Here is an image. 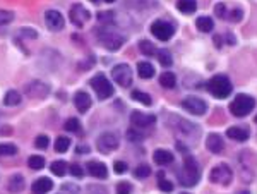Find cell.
I'll use <instances>...</instances> for the list:
<instances>
[{
    "instance_id": "obj_15",
    "label": "cell",
    "mask_w": 257,
    "mask_h": 194,
    "mask_svg": "<svg viewBox=\"0 0 257 194\" xmlns=\"http://www.w3.org/2000/svg\"><path fill=\"white\" fill-rule=\"evenodd\" d=\"M45 22L48 26L50 31H60V29L65 26V21H64V16L60 14L59 11H48L45 14Z\"/></svg>"
},
{
    "instance_id": "obj_2",
    "label": "cell",
    "mask_w": 257,
    "mask_h": 194,
    "mask_svg": "<svg viewBox=\"0 0 257 194\" xmlns=\"http://www.w3.org/2000/svg\"><path fill=\"white\" fill-rule=\"evenodd\" d=\"M256 108V98L250 95H236L235 100L230 103V112L235 117H245Z\"/></svg>"
},
{
    "instance_id": "obj_10",
    "label": "cell",
    "mask_w": 257,
    "mask_h": 194,
    "mask_svg": "<svg viewBox=\"0 0 257 194\" xmlns=\"http://www.w3.org/2000/svg\"><path fill=\"white\" fill-rule=\"evenodd\" d=\"M151 33H153L158 40H161V42H168V40L173 36L175 29H173V24H170L168 21L158 19V21H154L153 24H151Z\"/></svg>"
},
{
    "instance_id": "obj_26",
    "label": "cell",
    "mask_w": 257,
    "mask_h": 194,
    "mask_svg": "<svg viewBox=\"0 0 257 194\" xmlns=\"http://www.w3.org/2000/svg\"><path fill=\"white\" fill-rule=\"evenodd\" d=\"M137 72L143 79H151L154 76V67L150 62H139L137 64Z\"/></svg>"
},
{
    "instance_id": "obj_35",
    "label": "cell",
    "mask_w": 257,
    "mask_h": 194,
    "mask_svg": "<svg viewBox=\"0 0 257 194\" xmlns=\"http://www.w3.org/2000/svg\"><path fill=\"white\" fill-rule=\"evenodd\" d=\"M64 127H65V131H69V132H79L81 131V122L76 119V117H70V119L65 120Z\"/></svg>"
},
{
    "instance_id": "obj_5",
    "label": "cell",
    "mask_w": 257,
    "mask_h": 194,
    "mask_svg": "<svg viewBox=\"0 0 257 194\" xmlns=\"http://www.w3.org/2000/svg\"><path fill=\"white\" fill-rule=\"evenodd\" d=\"M208 89L216 98H226V96H230V93H232L233 86H232V81H230L226 76L218 74L214 76V78H211V81L208 83Z\"/></svg>"
},
{
    "instance_id": "obj_50",
    "label": "cell",
    "mask_w": 257,
    "mask_h": 194,
    "mask_svg": "<svg viewBox=\"0 0 257 194\" xmlns=\"http://www.w3.org/2000/svg\"><path fill=\"white\" fill-rule=\"evenodd\" d=\"M87 194H107L105 193L103 189H100V187H89V189H87Z\"/></svg>"
},
{
    "instance_id": "obj_16",
    "label": "cell",
    "mask_w": 257,
    "mask_h": 194,
    "mask_svg": "<svg viewBox=\"0 0 257 194\" xmlns=\"http://www.w3.org/2000/svg\"><path fill=\"white\" fill-rule=\"evenodd\" d=\"M50 91V88L46 85H43L42 81H33L31 85L26 86V93H28L29 96H33V98H43V96H46Z\"/></svg>"
},
{
    "instance_id": "obj_55",
    "label": "cell",
    "mask_w": 257,
    "mask_h": 194,
    "mask_svg": "<svg viewBox=\"0 0 257 194\" xmlns=\"http://www.w3.org/2000/svg\"><path fill=\"white\" fill-rule=\"evenodd\" d=\"M256 124H257V115H256Z\"/></svg>"
},
{
    "instance_id": "obj_27",
    "label": "cell",
    "mask_w": 257,
    "mask_h": 194,
    "mask_svg": "<svg viewBox=\"0 0 257 194\" xmlns=\"http://www.w3.org/2000/svg\"><path fill=\"white\" fill-rule=\"evenodd\" d=\"M160 85L167 89H171L177 85V78H175L173 72H163V74L160 76Z\"/></svg>"
},
{
    "instance_id": "obj_52",
    "label": "cell",
    "mask_w": 257,
    "mask_h": 194,
    "mask_svg": "<svg viewBox=\"0 0 257 194\" xmlns=\"http://www.w3.org/2000/svg\"><path fill=\"white\" fill-rule=\"evenodd\" d=\"M238 194H250L249 191H242V193H238Z\"/></svg>"
},
{
    "instance_id": "obj_34",
    "label": "cell",
    "mask_w": 257,
    "mask_h": 194,
    "mask_svg": "<svg viewBox=\"0 0 257 194\" xmlns=\"http://www.w3.org/2000/svg\"><path fill=\"white\" fill-rule=\"evenodd\" d=\"M28 165H29V169H33V170H42L43 167H45V158L40 155H33L31 158L28 160Z\"/></svg>"
},
{
    "instance_id": "obj_56",
    "label": "cell",
    "mask_w": 257,
    "mask_h": 194,
    "mask_svg": "<svg viewBox=\"0 0 257 194\" xmlns=\"http://www.w3.org/2000/svg\"><path fill=\"white\" fill-rule=\"evenodd\" d=\"M180 194H189V193H180Z\"/></svg>"
},
{
    "instance_id": "obj_44",
    "label": "cell",
    "mask_w": 257,
    "mask_h": 194,
    "mask_svg": "<svg viewBox=\"0 0 257 194\" xmlns=\"http://www.w3.org/2000/svg\"><path fill=\"white\" fill-rule=\"evenodd\" d=\"M130 193H132V184H128V182L117 184V194H130Z\"/></svg>"
},
{
    "instance_id": "obj_4",
    "label": "cell",
    "mask_w": 257,
    "mask_h": 194,
    "mask_svg": "<svg viewBox=\"0 0 257 194\" xmlns=\"http://www.w3.org/2000/svg\"><path fill=\"white\" fill-rule=\"evenodd\" d=\"M173 120L177 124L175 126H170L171 129H173V132L178 136V138H184L187 139V141H194V139L199 138V127L195 126V124L189 122V120L185 119H178V117H173Z\"/></svg>"
},
{
    "instance_id": "obj_25",
    "label": "cell",
    "mask_w": 257,
    "mask_h": 194,
    "mask_svg": "<svg viewBox=\"0 0 257 194\" xmlns=\"http://www.w3.org/2000/svg\"><path fill=\"white\" fill-rule=\"evenodd\" d=\"M195 26H197V29L202 33H211L213 29H214V22H213V19L209 18V16H201V18H197Z\"/></svg>"
},
{
    "instance_id": "obj_38",
    "label": "cell",
    "mask_w": 257,
    "mask_h": 194,
    "mask_svg": "<svg viewBox=\"0 0 257 194\" xmlns=\"http://www.w3.org/2000/svg\"><path fill=\"white\" fill-rule=\"evenodd\" d=\"M98 21L103 22V24H113L115 22V12L111 11H105L98 14Z\"/></svg>"
},
{
    "instance_id": "obj_53",
    "label": "cell",
    "mask_w": 257,
    "mask_h": 194,
    "mask_svg": "<svg viewBox=\"0 0 257 194\" xmlns=\"http://www.w3.org/2000/svg\"><path fill=\"white\" fill-rule=\"evenodd\" d=\"M105 2H107V4H111V2H115V0H105Z\"/></svg>"
},
{
    "instance_id": "obj_12",
    "label": "cell",
    "mask_w": 257,
    "mask_h": 194,
    "mask_svg": "<svg viewBox=\"0 0 257 194\" xmlns=\"http://www.w3.org/2000/svg\"><path fill=\"white\" fill-rule=\"evenodd\" d=\"M89 18H91L89 11H87L84 5L76 4L70 9V21H72V24L77 26V28H83V26L89 21Z\"/></svg>"
},
{
    "instance_id": "obj_36",
    "label": "cell",
    "mask_w": 257,
    "mask_h": 194,
    "mask_svg": "<svg viewBox=\"0 0 257 194\" xmlns=\"http://www.w3.org/2000/svg\"><path fill=\"white\" fill-rule=\"evenodd\" d=\"M18 153V146L11 145V143H4L0 145V156H12Z\"/></svg>"
},
{
    "instance_id": "obj_29",
    "label": "cell",
    "mask_w": 257,
    "mask_h": 194,
    "mask_svg": "<svg viewBox=\"0 0 257 194\" xmlns=\"http://www.w3.org/2000/svg\"><path fill=\"white\" fill-rule=\"evenodd\" d=\"M67 169H69V165H67L64 160H55V162L52 163V167H50V170H52V172L55 173V175H59V177L65 175Z\"/></svg>"
},
{
    "instance_id": "obj_18",
    "label": "cell",
    "mask_w": 257,
    "mask_h": 194,
    "mask_svg": "<svg viewBox=\"0 0 257 194\" xmlns=\"http://www.w3.org/2000/svg\"><path fill=\"white\" fill-rule=\"evenodd\" d=\"M87 173H91L93 177L96 179H107L108 175V170H107V165L101 162H96V160H91L87 163Z\"/></svg>"
},
{
    "instance_id": "obj_22",
    "label": "cell",
    "mask_w": 257,
    "mask_h": 194,
    "mask_svg": "<svg viewBox=\"0 0 257 194\" xmlns=\"http://www.w3.org/2000/svg\"><path fill=\"white\" fill-rule=\"evenodd\" d=\"M7 187L11 193H21V191L24 189V177H22L21 173H14V175L9 179Z\"/></svg>"
},
{
    "instance_id": "obj_43",
    "label": "cell",
    "mask_w": 257,
    "mask_h": 194,
    "mask_svg": "<svg viewBox=\"0 0 257 194\" xmlns=\"http://www.w3.org/2000/svg\"><path fill=\"white\" fill-rule=\"evenodd\" d=\"M35 145H36V148H40V150H45V148H48V145H50V139H48V136H45V134H40L38 138H36Z\"/></svg>"
},
{
    "instance_id": "obj_42",
    "label": "cell",
    "mask_w": 257,
    "mask_h": 194,
    "mask_svg": "<svg viewBox=\"0 0 257 194\" xmlns=\"http://www.w3.org/2000/svg\"><path fill=\"white\" fill-rule=\"evenodd\" d=\"M242 18H243V11H242V9H238V7H235L232 12H228V16H226V19H228V21H232V22L242 21Z\"/></svg>"
},
{
    "instance_id": "obj_24",
    "label": "cell",
    "mask_w": 257,
    "mask_h": 194,
    "mask_svg": "<svg viewBox=\"0 0 257 194\" xmlns=\"http://www.w3.org/2000/svg\"><path fill=\"white\" fill-rule=\"evenodd\" d=\"M177 9L184 14H194L197 9V0H177Z\"/></svg>"
},
{
    "instance_id": "obj_51",
    "label": "cell",
    "mask_w": 257,
    "mask_h": 194,
    "mask_svg": "<svg viewBox=\"0 0 257 194\" xmlns=\"http://www.w3.org/2000/svg\"><path fill=\"white\" fill-rule=\"evenodd\" d=\"M77 153H89V146H79Z\"/></svg>"
},
{
    "instance_id": "obj_40",
    "label": "cell",
    "mask_w": 257,
    "mask_h": 194,
    "mask_svg": "<svg viewBox=\"0 0 257 194\" xmlns=\"http://www.w3.org/2000/svg\"><path fill=\"white\" fill-rule=\"evenodd\" d=\"M158 177H160V182H158L160 189L163 191V193H171V191H173V184H171L170 180L165 179V177H163V172L158 173Z\"/></svg>"
},
{
    "instance_id": "obj_6",
    "label": "cell",
    "mask_w": 257,
    "mask_h": 194,
    "mask_svg": "<svg viewBox=\"0 0 257 194\" xmlns=\"http://www.w3.org/2000/svg\"><path fill=\"white\" fill-rule=\"evenodd\" d=\"M89 85L93 86L94 93H96L100 100H107L110 98V96H113V86L110 85V81H108L103 74H96L91 79Z\"/></svg>"
},
{
    "instance_id": "obj_21",
    "label": "cell",
    "mask_w": 257,
    "mask_h": 194,
    "mask_svg": "<svg viewBox=\"0 0 257 194\" xmlns=\"http://www.w3.org/2000/svg\"><path fill=\"white\" fill-rule=\"evenodd\" d=\"M74 103H76V108L79 110L81 113L87 112L91 107V96L87 95L86 91H77L76 96H74Z\"/></svg>"
},
{
    "instance_id": "obj_33",
    "label": "cell",
    "mask_w": 257,
    "mask_h": 194,
    "mask_svg": "<svg viewBox=\"0 0 257 194\" xmlns=\"http://www.w3.org/2000/svg\"><path fill=\"white\" fill-rule=\"evenodd\" d=\"M70 146V139L69 138H64V136H59V138L55 139V151L57 153H64L67 151Z\"/></svg>"
},
{
    "instance_id": "obj_54",
    "label": "cell",
    "mask_w": 257,
    "mask_h": 194,
    "mask_svg": "<svg viewBox=\"0 0 257 194\" xmlns=\"http://www.w3.org/2000/svg\"><path fill=\"white\" fill-rule=\"evenodd\" d=\"M91 2H93V4H98V0H91Z\"/></svg>"
},
{
    "instance_id": "obj_7",
    "label": "cell",
    "mask_w": 257,
    "mask_h": 194,
    "mask_svg": "<svg viewBox=\"0 0 257 194\" xmlns=\"http://www.w3.org/2000/svg\"><path fill=\"white\" fill-rule=\"evenodd\" d=\"M232 179H233V172L226 163L216 165L214 169L211 170V173H209V180L214 184H219V186H228V184L232 182Z\"/></svg>"
},
{
    "instance_id": "obj_47",
    "label": "cell",
    "mask_w": 257,
    "mask_h": 194,
    "mask_svg": "<svg viewBox=\"0 0 257 194\" xmlns=\"http://www.w3.org/2000/svg\"><path fill=\"white\" fill-rule=\"evenodd\" d=\"M70 173H72L74 177H83L84 175V170H83V167L81 165H77V163H74V165H70V170H69Z\"/></svg>"
},
{
    "instance_id": "obj_32",
    "label": "cell",
    "mask_w": 257,
    "mask_h": 194,
    "mask_svg": "<svg viewBox=\"0 0 257 194\" xmlns=\"http://www.w3.org/2000/svg\"><path fill=\"white\" fill-rule=\"evenodd\" d=\"M139 50L148 57H151V55L156 53V46H154L150 40H143V42H139Z\"/></svg>"
},
{
    "instance_id": "obj_49",
    "label": "cell",
    "mask_w": 257,
    "mask_h": 194,
    "mask_svg": "<svg viewBox=\"0 0 257 194\" xmlns=\"http://www.w3.org/2000/svg\"><path fill=\"white\" fill-rule=\"evenodd\" d=\"M21 35H22V36H28V38H36V36H38V33H36L35 29L22 28V29H21Z\"/></svg>"
},
{
    "instance_id": "obj_37",
    "label": "cell",
    "mask_w": 257,
    "mask_h": 194,
    "mask_svg": "<svg viewBox=\"0 0 257 194\" xmlns=\"http://www.w3.org/2000/svg\"><path fill=\"white\" fill-rule=\"evenodd\" d=\"M134 175L137 177V179H146V177L151 175V167L150 165H137V169L134 170Z\"/></svg>"
},
{
    "instance_id": "obj_39",
    "label": "cell",
    "mask_w": 257,
    "mask_h": 194,
    "mask_svg": "<svg viewBox=\"0 0 257 194\" xmlns=\"http://www.w3.org/2000/svg\"><path fill=\"white\" fill-rule=\"evenodd\" d=\"M127 138H128V141L139 143V141H143V139H144V134L141 132V129L132 127V129H128V131H127Z\"/></svg>"
},
{
    "instance_id": "obj_13",
    "label": "cell",
    "mask_w": 257,
    "mask_h": 194,
    "mask_svg": "<svg viewBox=\"0 0 257 194\" xmlns=\"http://www.w3.org/2000/svg\"><path fill=\"white\" fill-rule=\"evenodd\" d=\"M130 122H132V126L136 129H148V127H151L156 122V115H153V113H141L136 110L130 115Z\"/></svg>"
},
{
    "instance_id": "obj_28",
    "label": "cell",
    "mask_w": 257,
    "mask_h": 194,
    "mask_svg": "<svg viewBox=\"0 0 257 194\" xmlns=\"http://www.w3.org/2000/svg\"><path fill=\"white\" fill-rule=\"evenodd\" d=\"M4 103H5L7 107H16V105H19V103H21V95H19L18 91H14V89H11V91L5 93Z\"/></svg>"
},
{
    "instance_id": "obj_9",
    "label": "cell",
    "mask_w": 257,
    "mask_h": 194,
    "mask_svg": "<svg viewBox=\"0 0 257 194\" xmlns=\"http://www.w3.org/2000/svg\"><path fill=\"white\" fill-rule=\"evenodd\" d=\"M111 76H113L115 83L122 88H127V86L132 85V71L128 67L127 64H118L115 65L113 71H111Z\"/></svg>"
},
{
    "instance_id": "obj_41",
    "label": "cell",
    "mask_w": 257,
    "mask_h": 194,
    "mask_svg": "<svg viewBox=\"0 0 257 194\" xmlns=\"http://www.w3.org/2000/svg\"><path fill=\"white\" fill-rule=\"evenodd\" d=\"M14 21V14L11 11H5V9H0V26L9 24V22Z\"/></svg>"
},
{
    "instance_id": "obj_23",
    "label": "cell",
    "mask_w": 257,
    "mask_h": 194,
    "mask_svg": "<svg viewBox=\"0 0 257 194\" xmlns=\"http://www.w3.org/2000/svg\"><path fill=\"white\" fill-rule=\"evenodd\" d=\"M153 158L156 162V165H170L173 162V155L168 150H156Z\"/></svg>"
},
{
    "instance_id": "obj_48",
    "label": "cell",
    "mask_w": 257,
    "mask_h": 194,
    "mask_svg": "<svg viewBox=\"0 0 257 194\" xmlns=\"http://www.w3.org/2000/svg\"><path fill=\"white\" fill-rule=\"evenodd\" d=\"M113 169H115V173H125V172H127L128 167L125 165L124 162H115L113 163Z\"/></svg>"
},
{
    "instance_id": "obj_31",
    "label": "cell",
    "mask_w": 257,
    "mask_h": 194,
    "mask_svg": "<svg viewBox=\"0 0 257 194\" xmlns=\"http://www.w3.org/2000/svg\"><path fill=\"white\" fill-rule=\"evenodd\" d=\"M132 100H136V102L143 103V105H146V107H150L151 103H153V100H151V96L148 95V93L139 91V89H136V91H132Z\"/></svg>"
},
{
    "instance_id": "obj_11",
    "label": "cell",
    "mask_w": 257,
    "mask_h": 194,
    "mask_svg": "<svg viewBox=\"0 0 257 194\" xmlns=\"http://www.w3.org/2000/svg\"><path fill=\"white\" fill-rule=\"evenodd\" d=\"M182 107H184V110H187L189 113H192V115H204L206 110H208L206 102L197 98V96H187V98H184Z\"/></svg>"
},
{
    "instance_id": "obj_14",
    "label": "cell",
    "mask_w": 257,
    "mask_h": 194,
    "mask_svg": "<svg viewBox=\"0 0 257 194\" xmlns=\"http://www.w3.org/2000/svg\"><path fill=\"white\" fill-rule=\"evenodd\" d=\"M118 148V138L113 132H105L98 138V150L103 153H111Z\"/></svg>"
},
{
    "instance_id": "obj_3",
    "label": "cell",
    "mask_w": 257,
    "mask_h": 194,
    "mask_svg": "<svg viewBox=\"0 0 257 194\" xmlns=\"http://www.w3.org/2000/svg\"><path fill=\"white\" fill-rule=\"evenodd\" d=\"M96 38H98V42H100L101 45L105 46V48L111 50V52L118 50L122 45H124V42H125V38L120 35V33L113 31V29H108V28L98 29V31H96Z\"/></svg>"
},
{
    "instance_id": "obj_19",
    "label": "cell",
    "mask_w": 257,
    "mask_h": 194,
    "mask_svg": "<svg viewBox=\"0 0 257 194\" xmlns=\"http://www.w3.org/2000/svg\"><path fill=\"white\" fill-rule=\"evenodd\" d=\"M53 189V182L52 179H48V177H40V179H36L35 182H33V194H46L48 191Z\"/></svg>"
},
{
    "instance_id": "obj_30",
    "label": "cell",
    "mask_w": 257,
    "mask_h": 194,
    "mask_svg": "<svg viewBox=\"0 0 257 194\" xmlns=\"http://www.w3.org/2000/svg\"><path fill=\"white\" fill-rule=\"evenodd\" d=\"M156 55H158V60H160V64L163 65V67H170L171 64H173L171 53L168 52V50H158Z\"/></svg>"
},
{
    "instance_id": "obj_46",
    "label": "cell",
    "mask_w": 257,
    "mask_h": 194,
    "mask_svg": "<svg viewBox=\"0 0 257 194\" xmlns=\"http://www.w3.org/2000/svg\"><path fill=\"white\" fill-rule=\"evenodd\" d=\"M214 12H216V16L218 18H221V19H226V16H228V9H226V5L225 4H216V7H214Z\"/></svg>"
},
{
    "instance_id": "obj_45",
    "label": "cell",
    "mask_w": 257,
    "mask_h": 194,
    "mask_svg": "<svg viewBox=\"0 0 257 194\" xmlns=\"http://www.w3.org/2000/svg\"><path fill=\"white\" fill-rule=\"evenodd\" d=\"M59 194H79V187L76 184H65V186H62Z\"/></svg>"
},
{
    "instance_id": "obj_17",
    "label": "cell",
    "mask_w": 257,
    "mask_h": 194,
    "mask_svg": "<svg viewBox=\"0 0 257 194\" xmlns=\"http://www.w3.org/2000/svg\"><path fill=\"white\" fill-rule=\"evenodd\" d=\"M226 136L235 141H247L250 138V131L247 126H233L226 131Z\"/></svg>"
},
{
    "instance_id": "obj_20",
    "label": "cell",
    "mask_w": 257,
    "mask_h": 194,
    "mask_svg": "<svg viewBox=\"0 0 257 194\" xmlns=\"http://www.w3.org/2000/svg\"><path fill=\"white\" fill-rule=\"evenodd\" d=\"M206 148H208L211 153H221L223 148H225V143H223V138H221L219 134H216V132L209 134L208 139H206Z\"/></svg>"
},
{
    "instance_id": "obj_8",
    "label": "cell",
    "mask_w": 257,
    "mask_h": 194,
    "mask_svg": "<svg viewBox=\"0 0 257 194\" xmlns=\"http://www.w3.org/2000/svg\"><path fill=\"white\" fill-rule=\"evenodd\" d=\"M254 156L250 151H242L238 155V165H240V175H242L243 182H252L254 179V163H252Z\"/></svg>"
},
{
    "instance_id": "obj_1",
    "label": "cell",
    "mask_w": 257,
    "mask_h": 194,
    "mask_svg": "<svg viewBox=\"0 0 257 194\" xmlns=\"http://www.w3.org/2000/svg\"><path fill=\"white\" fill-rule=\"evenodd\" d=\"M177 179L185 187H194L199 182V179H201V167H199L197 160L191 153L184 155V163L177 170Z\"/></svg>"
}]
</instances>
